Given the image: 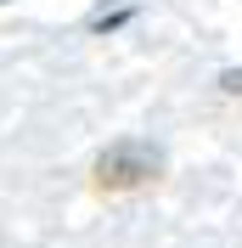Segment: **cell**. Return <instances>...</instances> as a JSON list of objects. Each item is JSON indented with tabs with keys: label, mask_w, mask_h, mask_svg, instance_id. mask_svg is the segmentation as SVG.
Listing matches in <instances>:
<instances>
[{
	"label": "cell",
	"mask_w": 242,
	"mask_h": 248,
	"mask_svg": "<svg viewBox=\"0 0 242 248\" xmlns=\"http://www.w3.org/2000/svg\"><path fill=\"white\" fill-rule=\"evenodd\" d=\"M158 170H164L158 147H147V141H113L96 158V186L102 192H136V186L158 181Z\"/></svg>",
	"instance_id": "6da1fadb"
},
{
	"label": "cell",
	"mask_w": 242,
	"mask_h": 248,
	"mask_svg": "<svg viewBox=\"0 0 242 248\" xmlns=\"http://www.w3.org/2000/svg\"><path fill=\"white\" fill-rule=\"evenodd\" d=\"M124 23H130V6H119V12H102L91 29H96V34H113V29H124Z\"/></svg>",
	"instance_id": "7a4b0ae2"
},
{
	"label": "cell",
	"mask_w": 242,
	"mask_h": 248,
	"mask_svg": "<svg viewBox=\"0 0 242 248\" xmlns=\"http://www.w3.org/2000/svg\"><path fill=\"white\" fill-rule=\"evenodd\" d=\"M220 91H226V96H242V68H226V74H220Z\"/></svg>",
	"instance_id": "3957f363"
}]
</instances>
